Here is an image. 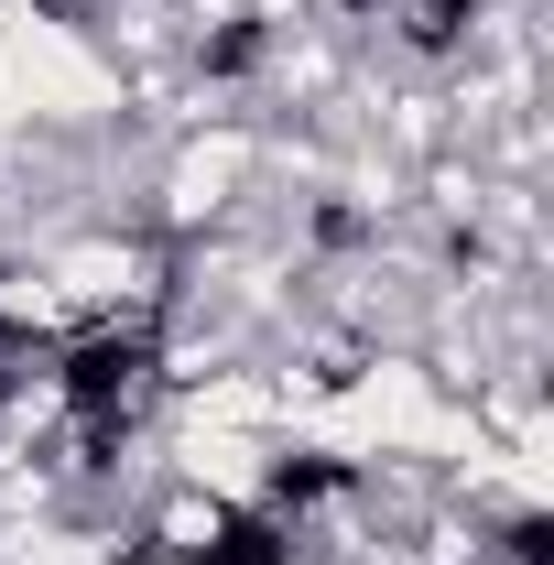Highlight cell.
<instances>
[{"label": "cell", "instance_id": "obj_1", "mask_svg": "<svg viewBox=\"0 0 554 565\" xmlns=\"http://www.w3.org/2000/svg\"><path fill=\"white\" fill-rule=\"evenodd\" d=\"M44 381L87 424H163V327H76L44 349Z\"/></svg>", "mask_w": 554, "mask_h": 565}]
</instances>
